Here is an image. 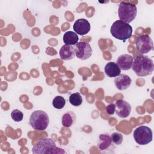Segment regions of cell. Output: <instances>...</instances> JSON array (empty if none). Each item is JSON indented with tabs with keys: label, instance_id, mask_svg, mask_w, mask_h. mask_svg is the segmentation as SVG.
Returning <instances> with one entry per match:
<instances>
[{
	"label": "cell",
	"instance_id": "6da1fadb",
	"mask_svg": "<svg viewBox=\"0 0 154 154\" xmlns=\"http://www.w3.org/2000/svg\"><path fill=\"white\" fill-rule=\"evenodd\" d=\"M132 69L138 76H146L152 73L153 61L148 56L140 55L134 59Z\"/></svg>",
	"mask_w": 154,
	"mask_h": 154
},
{
	"label": "cell",
	"instance_id": "7a4b0ae2",
	"mask_svg": "<svg viewBox=\"0 0 154 154\" xmlns=\"http://www.w3.org/2000/svg\"><path fill=\"white\" fill-rule=\"evenodd\" d=\"M32 152L34 154L66 153L64 149L57 147L55 143L49 138L41 139L40 141L32 147Z\"/></svg>",
	"mask_w": 154,
	"mask_h": 154
},
{
	"label": "cell",
	"instance_id": "3957f363",
	"mask_svg": "<svg viewBox=\"0 0 154 154\" xmlns=\"http://www.w3.org/2000/svg\"><path fill=\"white\" fill-rule=\"evenodd\" d=\"M110 32L114 38L125 42L131 37L132 27L129 23L117 20L112 24Z\"/></svg>",
	"mask_w": 154,
	"mask_h": 154
},
{
	"label": "cell",
	"instance_id": "277c9868",
	"mask_svg": "<svg viewBox=\"0 0 154 154\" xmlns=\"http://www.w3.org/2000/svg\"><path fill=\"white\" fill-rule=\"evenodd\" d=\"M137 8L135 4L121 2L118 8V15L120 20L129 23L132 22L137 16Z\"/></svg>",
	"mask_w": 154,
	"mask_h": 154
},
{
	"label": "cell",
	"instance_id": "5b68a950",
	"mask_svg": "<svg viewBox=\"0 0 154 154\" xmlns=\"http://www.w3.org/2000/svg\"><path fill=\"white\" fill-rule=\"evenodd\" d=\"M49 123V118L48 114L42 110L34 111L30 116L29 123L35 130H45L48 126Z\"/></svg>",
	"mask_w": 154,
	"mask_h": 154
},
{
	"label": "cell",
	"instance_id": "8992f818",
	"mask_svg": "<svg viewBox=\"0 0 154 154\" xmlns=\"http://www.w3.org/2000/svg\"><path fill=\"white\" fill-rule=\"evenodd\" d=\"M135 142L139 145H146L150 143L153 139L152 129L146 126L141 125L137 127L133 133Z\"/></svg>",
	"mask_w": 154,
	"mask_h": 154
},
{
	"label": "cell",
	"instance_id": "52a82bcc",
	"mask_svg": "<svg viewBox=\"0 0 154 154\" xmlns=\"http://www.w3.org/2000/svg\"><path fill=\"white\" fill-rule=\"evenodd\" d=\"M137 50L142 54H147L153 50V43L151 37L147 35H141L136 42Z\"/></svg>",
	"mask_w": 154,
	"mask_h": 154
},
{
	"label": "cell",
	"instance_id": "ba28073f",
	"mask_svg": "<svg viewBox=\"0 0 154 154\" xmlns=\"http://www.w3.org/2000/svg\"><path fill=\"white\" fill-rule=\"evenodd\" d=\"M75 55L81 60L89 58L93 53V50L89 43L85 42H78L75 45Z\"/></svg>",
	"mask_w": 154,
	"mask_h": 154
},
{
	"label": "cell",
	"instance_id": "9c48e42d",
	"mask_svg": "<svg viewBox=\"0 0 154 154\" xmlns=\"http://www.w3.org/2000/svg\"><path fill=\"white\" fill-rule=\"evenodd\" d=\"M116 112L121 118L128 117L131 111V106L126 101L120 99L116 101L115 104Z\"/></svg>",
	"mask_w": 154,
	"mask_h": 154
},
{
	"label": "cell",
	"instance_id": "30bf717a",
	"mask_svg": "<svg viewBox=\"0 0 154 154\" xmlns=\"http://www.w3.org/2000/svg\"><path fill=\"white\" fill-rule=\"evenodd\" d=\"M73 29L77 34L84 35L90 31V24L87 19H79L74 23Z\"/></svg>",
	"mask_w": 154,
	"mask_h": 154
},
{
	"label": "cell",
	"instance_id": "8fae6325",
	"mask_svg": "<svg viewBox=\"0 0 154 154\" xmlns=\"http://www.w3.org/2000/svg\"><path fill=\"white\" fill-rule=\"evenodd\" d=\"M134 58L129 54H123L120 55L117 60V64L123 70H128L132 68Z\"/></svg>",
	"mask_w": 154,
	"mask_h": 154
},
{
	"label": "cell",
	"instance_id": "7c38bea8",
	"mask_svg": "<svg viewBox=\"0 0 154 154\" xmlns=\"http://www.w3.org/2000/svg\"><path fill=\"white\" fill-rule=\"evenodd\" d=\"M131 78L125 74L120 73L114 79V84L116 88L120 90L127 89L131 85Z\"/></svg>",
	"mask_w": 154,
	"mask_h": 154
},
{
	"label": "cell",
	"instance_id": "4fadbf2b",
	"mask_svg": "<svg viewBox=\"0 0 154 154\" xmlns=\"http://www.w3.org/2000/svg\"><path fill=\"white\" fill-rule=\"evenodd\" d=\"M59 53L61 60L64 61L70 60L74 58L75 56V47L71 45H64L60 48Z\"/></svg>",
	"mask_w": 154,
	"mask_h": 154
},
{
	"label": "cell",
	"instance_id": "5bb4252c",
	"mask_svg": "<svg viewBox=\"0 0 154 154\" xmlns=\"http://www.w3.org/2000/svg\"><path fill=\"white\" fill-rule=\"evenodd\" d=\"M105 73L109 78H116L120 74L121 70L114 62H108L105 66Z\"/></svg>",
	"mask_w": 154,
	"mask_h": 154
},
{
	"label": "cell",
	"instance_id": "9a60e30c",
	"mask_svg": "<svg viewBox=\"0 0 154 154\" xmlns=\"http://www.w3.org/2000/svg\"><path fill=\"white\" fill-rule=\"evenodd\" d=\"M63 39L65 45L74 46L78 42L79 37L76 32L68 31L64 34Z\"/></svg>",
	"mask_w": 154,
	"mask_h": 154
},
{
	"label": "cell",
	"instance_id": "2e32d148",
	"mask_svg": "<svg viewBox=\"0 0 154 154\" xmlns=\"http://www.w3.org/2000/svg\"><path fill=\"white\" fill-rule=\"evenodd\" d=\"M99 141L97 146L100 150L107 149L112 143V140L110 136L107 134H100L99 137Z\"/></svg>",
	"mask_w": 154,
	"mask_h": 154
},
{
	"label": "cell",
	"instance_id": "e0dca14e",
	"mask_svg": "<svg viewBox=\"0 0 154 154\" xmlns=\"http://www.w3.org/2000/svg\"><path fill=\"white\" fill-rule=\"evenodd\" d=\"M75 120V114L72 112L65 113L62 117V125L63 126L66 128L70 127Z\"/></svg>",
	"mask_w": 154,
	"mask_h": 154
},
{
	"label": "cell",
	"instance_id": "ac0fdd59",
	"mask_svg": "<svg viewBox=\"0 0 154 154\" xmlns=\"http://www.w3.org/2000/svg\"><path fill=\"white\" fill-rule=\"evenodd\" d=\"M69 102L73 106H78L82 104V97L79 93H74L70 95Z\"/></svg>",
	"mask_w": 154,
	"mask_h": 154
},
{
	"label": "cell",
	"instance_id": "d6986e66",
	"mask_svg": "<svg viewBox=\"0 0 154 154\" xmlns=\"http://www.w3.org/2000/svg\"><path fill=\"white\" fill-rule=\"evenodd\" d=\"M66 104V100L63 96H57L52 101V105L56 109H62Z\"/></svg>",
	"mask_w": 154,
	"mask_h": 154
},
{
	"label": "cell",
	"instance_id": "ffe728a7",
	"mask_svg": "<svg viewBox=\"0 0 154 154\" xmlns=\"http://www.w3.org/2000/svg\"><path fill=\"white\" fill-rule=\"evenodd\" d=\"M11 117L14 122H19L22 120L23 118V114L19 109H15L11 111Z\"/></svg>",
	"mask_w": 154,
	"mask_h": 154
},
{
	"label": "cell",
	"instance_id": "44dd1931",
	"mask_svg": "<svg viewBox=\"0 0 154 154\" xmlns=\"http://www.w3.org/2000/svg\"><path fill=\"white\" fill-rule=\"evenodd\" d=\"M112 141L116 145H120L122 143L123 141V135L119 132H114L111 134V136Z\"/></svg>",
	"mask_w": 154,
	"mask_h": 154
},
{
	"label": "cell",
	"instance_id": "7402d4cb",
	"mask_svg": "<svg viewBox=\"0 0 154 154\" xmlns=\"http://www.w3.org/2000/svg\"><path fill=\"white\" fill-rule=\"evenodd\" d=\"M115 110H116V107H115V104L114 103L109 104L106 106V112L109 115L114 114L115 112Z\"/></svg>",
	"mask_w": 154,
	"mask_h": 154
}]
</instances>
